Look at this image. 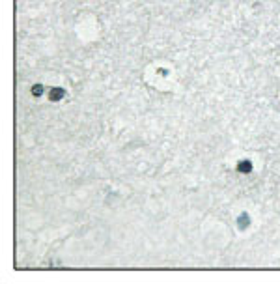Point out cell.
<instances>
[{"label": "cell", "mask_w": 280, "mask_h": 284, "mask_svg": "<svg viewBox=\"0 0 280 284\" xmlns=\"http://www.w3.org/2000/svg\"><path fill=\"white\" fill-rule=\"evenodd\" d=\"M64 97H66V90H64V88H60V86L50 88V92H49V99H50V101H60V99H64Z\"/></svg>", "instance_id": "cell-1"}, {"label": "cell", "mask_w": 280, "mask_h": 284, "mask_svg": "<svg viewBox=\"0 0 280 284\" xmlns=\"http://www.w3.org/2000/svg\"><path fill=\"white\" fill-rule=\"evenodd\" d=\"M237 172H241V174H248V172H252V163H250L248 159L239 161V163H237Z\"/></svg>", "instance_id": "cell-2"}, {"label": "cell", "mask_w": 280, "mask_h": 284, "mask_svg": "<svg viewBox=\"0 0 280 284\" xmlns=\"http://www.w3.org/2000/svg\"><path fill=\"white\" fill-rule=\"evenodd\" d=\"M237 224H239V230H245V228H248V224H250V217H248V213H247V211H243V213L239 215V219H237Z\"/></svg>", "instance_id": "cell-3"}, {"label": "cell", "mask_w": 280, "mask_h": 284, "mask_svg": "<svg viewBox=\"0 0 280 284\" xmlns=\"http://www.w3.org/2000/svg\"><path fill=\"white\" fill-rule=\"evenodd\" d=\"M41 94H43V86H41V84H34V86H32V95L39 97Z\"/></svg>", "instance_id": "cell-4"}]
</instances>
